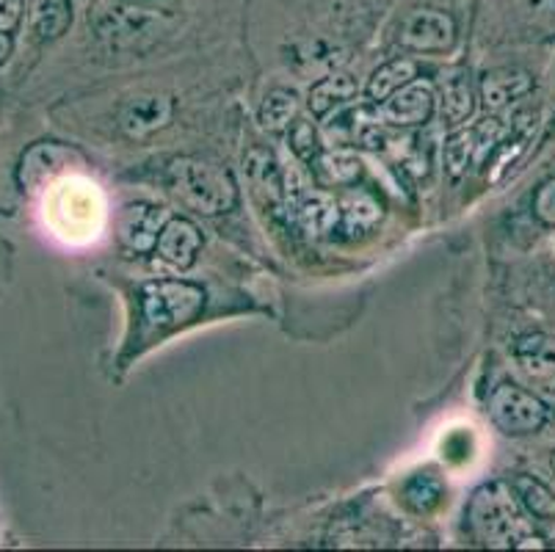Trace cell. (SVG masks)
Segmentation results:
<instances>
[{"instance_id": "obj_12", "label": "cell", "mask_w": 555, "mask_h": 552, "mask_svg": "<svg viewBox=\"0 0 555 552\" xmlns=\"http://www.w3.org/2000/svg\"><path fill=\"white\" fill-rule=\"evenodd\" d=\"M171 116H175V100L166 94H144L125 105L119 125L130 139H147V136L164 130Z\"/></svg>"}, {"instance_id": "obj_6", "label": "cell", "mask_w": 555, "mask_h": 552, "mask_svg": "<svg viewBox=\"0 0 555 552\" xmlns=\"http://www.w3.org/2000/svg\"><path fill=\"white\" fill-rule=\"evenodd\" d=\"M73 164L83 166V155H80L75 146L59 144V141H39L31 150L23 152L17 166V182L23 191H39L44 189L48 182H53L55 177L67 175L73 169Z\"/></svg>"}, {"instance_id": "obj_24", "label": "cell", "mask_w": 555, "mask_h": 552, "mask_svg": "<svg viewBox=\"0 0 555 552\" xmlns=\"http://www.w3.org/2000/svg\"><path fill=\"white\" fill-rule=\"evenodd\" d=\"M299 221L310 235H332L337 232V221H340V205L326 194H310L299 205Z\"/></svg>"}, {"instance_id": "obj_8", "label": "cell", "mask_w": 555, "mask_h": 552, "mask_svg": "<svg viewBox=\"0 0 555 552\" xmlns=\"http://www.w3.org/2000/svg\"><path fill=\"white\" fill-rule=\"evenodd\" d=\"M456 23L451 14L437 12V9H421L409 14L398 30L401 48L415 50V53H446L456 44Z\"/></svg>"}, {"instance_id": "obj_29", "label": "cell", "mask_w": 555, "mask_h": 552, "mask_svg": "<svg viewBox=\"0 0 555 552\" xmlns=\"http://www.w3.org/2000/svg\"><path fill=\"white\" fill-rule=\"evenodd\" d=\"M12 50H14L12 34H3V30H0V67L7 64L9 55H12Z\"/></svg>"}, {"instance_id": "obj_20", "label": "cell", "mask_w": 555, "mask_h": 552, "mask_svg": "<svg viewBox=\"0 0 555 552\" xmlns=\"http://www.w3.org/2000/svg\"><path fill=\"white\" fill-rule=\"evenodd\" d=\"M417 78V64L412 59H392L387 64L376 69V73L367 78L365 94L373 103H385L387 98H392L398 89H403L406 84Z\"/></svg>"}, {"instance_id": "obj_22", "label": "cell", "mask_w": 555, "mask_h": 552, "mask_svg": "<svg viewBox=\"0 0 555 552\" xmlns=\"http://www.w3.org/2000/svg\"><path fill=\"white\" fill-rule=\"evenodd\" d=\"M299 114V98L291 89H274L262 98L260 111H257V121L262 130L269 133H285L296 121Z\"/></svg>"}, {"instance_id": "obj_26", "label": "cell", "mask_w": 555, "mask_h": 552, "mask_svg": "<svg viewBox=\"0 0 555 552\" xmlns=\"http://www.w3.org/2000/svg\"><path fill=\"white\" fill-rule=\"evenodd\" d=\"M287 141H291V150L296 152V158H301L305 164H312V161L321 155V139H318V130L312 128V121L296 119L291 125V133H287Z\"/></svg>"}, {"instance_id": "obj_30", "label": "cell", "mask_w": 555, "mask_h": 552, "mask_svg": "<svg viewBox=\"0 0 555 552\" xmlns=\"http://www.w3.org/2000/svg\"><path fill=\"white\" fill-rule=\"evenodd\" d=\"M544 12H547V17L555 23V0H547V3H544Z\"/></svg>"}, {"instance_id": "obj_23", "label": "cell", "mask_w": 555, "mask_h": 552, "mask_svg": "<svg viewBox=\"0 0 555 552\" xmlns=\"http://www.w3.org/2000/svg\"><path fill=\"white\" fill-rule=\"evenodd\" d=\"M512 489L517 492L519 503L539 523H555V492L547 484H542L533 475H517L512 480Z\"/></svg>"}, {"instance_id": "obj_7", "label": "cell", "mask_w": 555, "mask_h": 552, "mask_svg": "<svg viewBox=\"0 0 555 552\" xmlns=\"http://www.w3.org/2000/svg\"><path fill=\"white\" fill-rule=\"evenodd\" d=\"M166 221H169V213L164 207L150 205V202H133V205H125L116 216V238L130 255H153L158 249V238Z\"/></svg>"}, {"instance_id": "obj_15", "label": "cell", "mask_w": 555, "mask_h": 552, "mask_svg": "<svg viewBox=\"0 0 555 552\" xmlns=\"http://www.w3.org/2000/svg\"><path fill=\"white\" fill-rule=\"evenodd\" d=\"M25 20L39 42H53V39H62L73 25V3L69 0H28Z\"/></svg>"}, {"instance_id": "obj_27", "label": "cell", "mask_w": 555, "mask_h": 552, "mask_svg": "<svg viewBox=\"0 0 555 552\" xmlns=\"http://www.w3.org/2000/svg\"><path fill=\"white\" fill-rule=\"evenodd\" d=\"M533 213L542 224L555 227V177L539 185L537 196H533Z\"/></svg>"}, {"instance_id": "obj_31", "label": "cell", "mask_w": 555, "mask_h": 552, "mask_svg": "<svg viewBox=\"0 0 555 552\" xmlns=\"http://www.w3.org/2000/svg\"><path fill=\"white\" fill-rule=\"evenodd\" d=\"M550 473H553V480H555V450H553V453H550Z\"/></svg>"}, {"instance_id": "obj_14", "label": "cell", "mask_w": 555, "mask_h": 552, "mask_svg": "<svg viewBox=\"0 0 555 552\" xmlns=\"http://www.w3.org/2000/svg\"><path fill=\"white\" fill-rule=\"evenodd\" d=\"M533 91V78L522 69H492L481 78V100L489 111H503Z\"/></svg>"}, {"instance_id": "obj_13", "label": "cell", "mask_w": 555, "mask_h": 552, "mask_svg": "<svg viewBox=\"0 0 555 552\" xmlns=\"http://www.w3.org/2000/svg\"><path fill=\"white\" fill-rule=\"evenodd\" d=\"M337 205H340L337 232H340V238H346V241H357V238L371 235V232L382 224V219H385V207H382L378 196H373L371 191H348Z\"/></svg>"}, {"instance_id": "obj_2", "label": "cell", "mask_w": 555, "mask_h": 552, "mask_svg": "<svg viewBox=\"0 0 555 552\" xmlns=\"http://www.w3.org/2000/svg\"><path fill=\"white\" fill-rule=\"evenodd\" d=\"M166 185L191 210L202 216H224L238 205V185L221 166L202 158H178L166 169Z\"/></svg>"}, {"instance_id": "obj_4", "label": "cell", "mask_w": 555, "mask_h": 552, "mask_svg": "<svg viewBox=\"0 0 555 552\" xmlns=\"http://www.w3.org/2000/svg\"><path fill=\"white\" fill-rule=\"evenodd\" d=\"M489 418L508 437H528L547 423V407L531 389L503 382L489 395Z\"/></svg>"}, {"instance_id": "obj_11", "label": "cell", "mask_w": 555, "mask_h": 552, "mask_svg": "<svg viewBox=\"0 0 555 552\" xmlns=\"http://www.w3.org/2000/svg\"><path fill=\"white\" fill-rule=\"evenodd\" d=\"M202 243L205 241H202V232L194 221L183 219V216H171L164 224V230H160L158 249L155 252H158L160 260L169 262L171 268L189 271L196 262V257H199Z\"/></svg>"}, {"instance_id": "obj_18", "label": "cell", "mask_w": 555, "mask_h": 552, "mask_svg": "<svg viewBox=\"0 0 555 552\" xmlns=\"http://www.w3.org/2000/svg\"><path fill=\"white\" fill-rule=\"evenodd\" d=\"M483 133H487V125H478V128L470 130H459V133H453L451 139L446 141L442 158H446V171L453 180L467 175L473 161L481 158V146L487 144V141H483Z\"/></svg>"}, {"instance_id": "obj_17", "label": "cell", "mask_w": 555, "mask_h": 552, "mask_svg": "<svg viewBox=\"0 0 555 552\" xmlns=\"http://www.w3.org/2000/svg\"><path fill=\"white\" fill-rule=\"evenodd\" d=\"M476 111V89L467 69H453L442 80V119L451 128H459Z\"/></svg>"}, {"instance_id": "obj_28", "label": "cell", "mask_w": 555, "mask_h": 552, "mask_svg": "<svg viewBox=\"0 0 555 552\" xmlns=\"http://www.w3.org/2000/svg\"><path fill=\"white\" fill-rule=\"evenodd\" d=\"M25 20V0H0V30L14 34Z\"/></svg>"}, {"instance_id": "obj_5", "label": "cell", "mask_w": 555, "mask_h": 552, "mask_svg": "<svg viewBox=\"0 0 555 552\" xmlns=\"http://www.w3.org/2000/svg\"><path fill=\"white\" fill-rule=\"evenodd\" d=\"M166 14L153 9L125 7L116 0H100L98 7L89 9V25L98 39L111 44H133L135 39L153 37L164 28Z\"/></svg>"}, {"instance_id": "obj_19", "label": "cell", "mask_w": 555, "mask_h": 552, "mask_svg": "<svg viewBox=\"0 0 555 552\" xmlns=\"http://www.w3.org/2000/svg\"><path fill=\"white\" fill-rule=\"evenodd\" d=\"M401 500L409 509L415 511V514H434V511L446 503V484H442L440 475L434 473L409 475L401 484Z\"/></svg>"}, {"instance_id": "obj_1", "label": "cell", "mask_w": 555, "mask_h": 552, "mask_svg": "<svg viewBox=\"0 0 555 552\" xmlns=\"http://www.w3.org/2000/svg\"><path fill=\"white\" fill-rule=\"evenodd\" d=\"M467 523L481 544L494 550H522V547H544L533 534L531 514L519 503L512 486L492 480L478 486L467 503Z\"/></svg>"}, {"instance_id": "obj_21", "label": "cell", "mask_w": 555, "mask_h": 552, "mask_svg": "<svg viewBox=\"0 0 555 552\" xmlns=\"http://www.w3.org/2000/svg\"><path fill=\"white\" fill-rule=\"evenodd\" d=\"M357 91L360 89H357V80L351 75H330V78L312 84L310 94H307V108L312 111V116H326L337 105L354 100Z\"/></svg>"}, {"instance_id": "obj_9", "label": "cell", "mask_w": 555, "mask_h": 552, "mask_svg": "<svg viewBox=\"0 0 555 552\" xmlns=\"http://www.w3.org/2000/svg\"><path fill=\"white\" fill-rule=\"evenodd\" d=\"M514 362L522 376L542 389L544 395L555 398V337L544 332L525 334L514 343Z\"/></svg>"}, {"instance_id": "obj_16", "label": "cell", "mask_w": 555, "mask_h": 552, "mask_svg": "<svg viewBox=\"0 0 555 552\" xmlns=\"http://www.w3.org/2000/svg\"><path fill=\"white\" fill-rule=\"evenodd\" d=\"M244 171L257 194L269 205H280L285 200V180H282V169L276 164L274 152L266 150V146H251L244 155Z\"/></svg>"}, {"instance_id": "obj_3", "label": "cell", "mask_w": 555, "mask_h": 552, "mask_svg": "<svg viewBox=\"0 0 555 552\" xmlns=\"http://www.w3.org/2000/svg\"><path fill=\"white\" fill-rule=\"evenodd\" d=\"M139 307L153 329H180L205 310V291L189 280H153L139 291Z\"/></svg>"}, {"instance_id": "obj_10", "label": "cell", "mask_w": 555, "mask_h": 552, "mask_svg": "<svg viewBox=\"0 0 555 552\" xmlns=\"http://www.w3.org/2000/svg\"><path fill=\"white\" fill-rule=\"evenodd\" d=\"M434 114V91L428 84H406L392 98L378 103V116L390 128H421Z\"/></svg>"}, {"instance_id": "obj_25", "label": "cell", "mask_w": 555, "mask_h": 552, "mask_svg": "<svg viewBox=\"0 0 555 552\" xmlns=\"http://www.w3.org/2000/svg\"><path fill=\"white\" fill-rule=\"evenodd\" d=\"M310 166L326 185H351L362 171V164L351 152H321Z\"/></svg>"}]
</instances>
